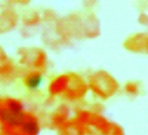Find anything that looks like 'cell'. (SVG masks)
<instances>
[{
    "instance_id": "6da1fadb",
    "label": "cell",
    "mask_w": 148,
    "mask_h": 135,
    "mask_svg": "<svg viewBox=\"0 0 148 135\" xmlns=\"http://www.w3.org/2000/svg\"><path fill=\"white\" fill-rule=\"evenodd\" d=\"M24 113L21 104L11 101L8 108L1 111V120L10 126H18L23 123Z\"/></svg>"
},
{
    "instance_id": "7a4b0ae2",
    "label": "cell",
    "mask_w": 148,
    "mask_h": 135,
    "mask_svg": "<svg viewBox=\"0 0 148 135\" xmlns=\"http://www.w3.org/2000/svg\"><path fill=\"white\" fill-rule=\"evenodd\" d=\"M22 130L29 135H36L39 133V126L36 122L34 120H27L22 123Z\"/></svg>"
},
{
    "instance_id": "3957f363",
    "label": "cell",
    "mask_w": 148,
    "mask_h": 135,
    "mask_svg": "<svg viewBox=\"0 0 148 135\" xmlns=\"http://www.w3.org/2000/svg\"><path fill=\"white\" fill-rule=\"evenodd\" d=\"M43 83V77L40 75H34L30 77L27 80V87L30 90H36L40 88Z\"/></svg>"
}]
</instances>
